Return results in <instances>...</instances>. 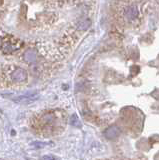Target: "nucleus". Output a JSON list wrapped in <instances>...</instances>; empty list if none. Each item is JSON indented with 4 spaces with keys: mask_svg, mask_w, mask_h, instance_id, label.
<instances>
[{
    "mask_svg": "<svg viewBox=\"0 0 159 160\" xmlns=\"http://www.w3.org/2000/svg\"><path fill=\"white\" fill-rule=\"evenodd\" d=\"M66 113L52 110L32 118L31 127L37 134L48 137L61 133L66 126Z\"/></svg>",
    "mask_w": 159,
    "mask_h": 160,
    "instance_id": "nucleus-1",
    "label": "nucleus"
},
{
    "mask_svg": "<svg viewBox=\"0 0 159 160\" xmlns=\"http://www.w3.org/2000/svg\"><path fill=\"white\" fill-rule=\"evenodd\" d=\"M43 160H56L54 157H52V156H48V155H45V156H43Z\"/></svg>",
    "mask_w": 159,
    "mask_h": 160,
    "instance_id": "nucleus-8",
    "label": "nucleus"
},
{
    "mask_svg": "<svg viewBox=\"0 0 159 160\" xmlns=\"http://www.w3.org/2000/svg\"><path fill=\"white\" fill-rule=\"evenodd\" d=\"M91 25V21L90 19L88 18H84V19H81V20L78 21L77 23V29L81 30V31H84V30H87Z\"/></svg>",
    "mask_w": 159,
    "mask_h": 160,
    "instance_id": "nucleus-6",
    "label": "nucleus"
},
{
    "mask_svg": "<svg viewBox=\"0 0 159 160\" xmlns=\"http://www.w3.org/2000/svg\"><path fill=\"white\" fill-rule=\"evenodd\" d=\"M24 60L28 63H33L36 62L37 60V53L35 50H32V49H29L27 50L25 53H24Z\"/></svg>",
    "mask_w": 159,
    "mask_h": 160,
    "instance_id": "nucleus-5",
    "label": "nucleus"
},
{
    "mask_svg": "<svg viewBox=\"0 0 159 160\" xmlns=\"http://www.w3.org/2000/svg\"><path fill=\"white\" fill-rule=\"evenodd\" d=\"M71 120H72V124H73V125L80 126V122H79L78 117L76 116V115H74V116H72V118H71Z\"/></svg>",
    "mask_w": 159,
    "mask_h": 160,
    "instance_id": "nucleus-7",
    "label": "nucleus"
},
{
    "mask_svg": "<svg viewBox=\"0 0 159 160\" xmlns=\"http://www.w3.org/2000/svg\"><path fill=\"white\" fill-rule=\"evenodd\" d=\"M27 77H28V74L23 68H16L10 74V79L14 83H22V82L26 81Z\"/></svg>",
    "mask_w": 159,
    "mask_h": 160,
    "instance_id": "nucleus-2",
    "label": "nucleus"
},
{
    "mask_svg": "<svg viewBox=\"0 0 159 160\" xmlns=\"http://www.w3.org/2000/svg\"><path fill=\"white\" fill-rule=\"evenodd\" d=\"M104 134H105V136L107 137L108 139H114L120 134V129L118 126L111 125L106 129L105 132H104Z\"/></svg>",
    "mask_w": 159,
    "mask_h": 160,
    "instance_id": "nucleus-3",
    "label": "nucleus"
},
{
    "mask_svg": "<svg viewBox=\"0 0 159 160\" xmlns=\"http://www.w3.org/2000/svg\"><path fill=\"white\" fill-rule=\"evenodd\" d=\"M125 18H127L128 20H135L138 16V9L136 6H129L124 12Z\"/></svg>",
    "mask_w": 159,
    "mask_h": 160,
    "instance_id": "nucleus-4",
    "label": "nucleus"
}]
</instances>
